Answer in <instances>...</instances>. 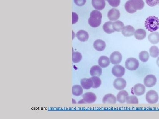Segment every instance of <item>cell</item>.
Listing matches in <instances>:
<instances>
[{"label": "cell", "instance_id": "6da1fadb", "mask_svg": "<svg viewBox=\"0 0 159 119\" xmlns=\"http://www.w3.org/2000/svg\"><path fill=\"white\" fill-rule=\"evenodd\" d=\"M102 19L101 12L97 10H94L90 13V17L88 20V24L91 27H98L101 24Z\"/></svg>", "mask_w": 159, "mask_h": 119}, {"label": "cell", "instance_id": "7a4b0ae2", "mask_svg": "<svg viewBox=\"0 0 159 119\" xmlns=\"http://www.w3.org/2000/svg\"><path fill=\"white\" fill-rule=\"evenodd\" d=\"M146 29L150 32L156 31L159 29V19L155 16L148 17L145 21Z\"/></svg>", "mask_w": 159, "mask_h": 119}, {"label": "cell", "instance_id": "3957f363", "mask_svg": "<svg viewBox=\"0 0 159 119\" xmlns=\"http://www.w3.org/2000/svg\"><path fill=\"white\" fill-rule=\"evenodd\" d=\"M139 60L135 58H128L125 62V67L130 71H135L139 68Z\"/></svg>", "mask_w": 159, "mask_h": 119}, {"label": "cell", "instance_id": "277c9868", "mask_svg": "<svg viewBox=\"0 0 159 119\" xmlns=\"http://www.w3.org/2000/svg\"><path fill=\"white\" fill-rule=\"evenodd\" d=\"M159 95L157 92L154 90H150L146 94V100L150 104H155L159 100Z\"/></svg>", "mask_w": 159, "mask_h": 119}, {"label": "cell", "instance_id": "5b68a950", "mask_svg": "<svg viewBox=\"0 0 159 119\" xmlns=\"http://www.w3.org/2000/svg\"><path fill=\"white\" fill-rule=\"evenodd\" d=\"M83 99L78 102L79 104L80 103H88L91 104L95 103L97 99L96 95L94 93L89 92L85 93L83 95Z\"/></svg>", "mask_w": 159, "mask_h": 119}, {"label": "cell", "instance_id": "8992f818", "mask_svg": "<svg viewBox=\"0 0 159 119\" xmlns=\"http://www.w3.org/2000/svg\"><path fill=\"white\" fill-rule=\"evenodd\" d=\"M107 16L108 19L111 21H115L120 18V11L116 8H113L108 11Z\"/></svg>", "mask_w": 159, "mask_h": 119}, {"label": "cell", "instance_id": "52a82bcc", "mask_svg": "<svg viewBox=\"0 0 159 119\" xmlns=\"http://www.w3.org/2000/svg\"><path fill=\"white\" fill-rule=\"evenodd\" d=\"M125 67L118 64L115 65L112 68V74L117 78L122 77L125 74Z\"/></svg>", "mask_w": 159, "mask_h": 119}, {"label": "cell", "instance_id": "ba28073f", "mask_svg": "<svg viewBox=\"0 0 159 119\" xmlns=\"http://www.w3.org/2000/svg\"><path fill=\"white\" fill-rule=\"evenodd\" d=\"M157 82V79L154 75H147L144 79V85L146 87H153L156 85Z\"/></svg>", "mask_w": 159, "mask_h": 119}, {"label": "cell", "instance_id": "9c48e42d", "mask_svg": "<svg viewBox=\"0 0 159 119\" xmlns=\"http://www.w3.org/2000/svg\"><path fill=\"white\" fill-rule=\"evenodd\" d=\"M110 60L111 63L115 65L121 63L122 60V55L119 51H115L111 53L110 56Z\"/></svg>", "mask_w": 159, "mask_h": 119}, {"label": "cell", "instance_id": "30bf717a", "mask_svg": "<svg viewBox=\"0 0 159 119\" xmlns=\"http://www.w3.org/2000/svg\"><path fill=\"white\" fill-rule=\"evenodd\" d=\"M113 85L117 90H123L127 86V82L125 79L120 77L115 79Z\"/></svg>", "mask_w": 159, "mask_h": 119}, {"label": "cell", "instance_id": "8fae6325", "mask_svg": "<svg viewBox=\"0 0 159 119\" xmlns=\"http://www.w3.org/2000/svg\"><path fill=\"white\" fill-rule=\"evenodd\" d=\"M132 90L135 95L141 96L145 94L146 89L144 85L141 83H138L134 86Z\"/></svg>", "mask_w": 159, "mask_h": 119}, {"label": "cell", "instance_id": "7c38bea8", "mask_svg": "<svg viewBox=\"0 0 159 119\" xmlns=\"http://www.w3.org/2000/svg\"><path fill=\"white\" fill-rule=\"evenodd\" d=\"M92 6L97 10H102L105 8L106 3L105 0H91Z\"/></svg>", "mask_w": 159, "mask_h": 119}, {"label": "cell", "instance_id": "4fadbf2b", "mask_svg": "<svg viewBox=\"0 0 159 119\" xmlns=\"http://www.w3.org/2000/svg\"><path fill=\"white\" fill-rule=\"evenodd\" d=\"M135 28L131 25L124 26L122 31V33L125 37H131L134 35Z\"/></svg>", "mask_w": 159, "mask_h": 119}, {"label": "cell", "instance_id": "5bb4252c", "mask_svg": "<svg viewBox=\"0 0 159 119\" xmlns=\"http://www.w3.org/2000/svg\"><path fill=\"white\" fill-rule=\"evenodd\" d=\"M106 45L105 41L101 39H97L93 43V47L97 51H102L105 49Z\"/></svg>", "mask_w": 159, "mask_h": 119}, {"label": "cell", "instance_id": "9a60e30c", "mask_svg": "<svg viewBox=\"0 0 159 119\" xmlns=\"http://www.w3.org/2000/svg\"><path fill=\"white\" fill-rule=\"evenodd\" d=\"M131 5L136 10L142 9L145 6V2L143 0H130Z\"/></svg>", "mask_w": 159, "mask_h": 119}, {"label": "cell", "instance_id": "2e32d148", "mask_svg": "<svg viewBox=\"0 0 159 119\" xmlns=\"http://www.w3.org/2000/svg\"><path fill=\"white\" fill-rule=\"evenodd\" d=\"M129 96V94L126 91H120L117 95V101L119 103L123 104L127 101V97Z\"/></svg>", "mask_w": 159, "mask_h": 119}, {"label": "cell", "instance_id": "e0dca14e", "mask_svg": "<svg viewBox=\"0 0 159 119\" xmlns=\"http://www.w3.org/2000/svg\"><path fill=\"white\" fill-rule=\"evenodd\" d=\"M76 36L79 41H86L89 38V34L85 31L80 30L76 34Z\"/></svg>", "mask_w": 159, "mask_h": 119}, {"label": "cell", "instance_id": "ac0fdd59", "mask_svg": "<svg viewBox=\"0 0 159 119\" xmlns=\"http://www.w3.org/2000/svg\"><path fill=\"white\" fill-rule=\"evenodd\" d=\"M117 102V99L115 95L109 94L105 95L103 99V104H115Z\"/></svg>", "mask_w": 159, "mask_h": 119}, {"label": "cell", "instance_id": "d6986e66", "mask_svg": "<svg viewBox=\"0 0 159 119\" xmlns=\"http://www.w3.org/2000/svg\"><path fill=\"white\" fill-rule=\"evenodd\" d=\"M110 59L107 56H102L99 57L98 64L102 68H106L110 65Z\"/></svg>", "mask_w": 159, "mask_h": 119}, {"label": "cell", "instance_id": "ffe728a7", "mask_svg": "<svg viewBox=\"0 0 159 119\" xmlns=\"http://www.w3.org/2000/svg\"><path fill=\"white\" fill-rule=\"evenodd\" d=\"M80 84L81 87L85 90L90 89L93 86V81L91 79H87V78H83L80 80Z\"/></svg>", "mask_w": 159, "mask_h": 119}, {"label": "cell", "instance_id": "44dd1931", "mask_svg": "<svg viewBox=\"0 0 159 119\" xmlns=\"http://www.w3.org/2000/svg\"><path fill=\"white\" fill-rule=\"evenodd\" d=\"M148 40L151 43L156 44L159 42V33L152 32L148 36Z\"/></svg>", "mask_w": 159, "mask_h": 119}, {"label": "cell", "instance_id": "7402d4cb", "mask_svg": "<svg viewBox=\"0 0 159 119\" xmlns=\"http://www.w3.org/2000/svg\"><path fill=\"white\" fill-rule=\"evenodd\" d=\"M102 73V67L99 65H94L90 69V75L92 76H101Z\"/></svg>", "mask_w": 159, "mask_h": 119}, {"label": "cell", "instance_id": "603a6c76", "mask_svg": "<svg viewBox=\"0 0 159 119\" xmlns=\"http://www.w3.org/2000/svg\"><path fill=\"white\" fill-rule=\"evenodd\" d=\"M134 36L136 39L139 40H142L145 38L146 36V32L144 29H139L135 31Z\"/></svg>", "mask_w": 159, "mask_h": 119}, {"label": "cell", "instance_id": "cb8c5ba5", "mask_svg": "<svg viewBox=\"0 0 159 119\" xmlns=\"http://www.w3.org/2000/svg\"><path fill=\"white\" fill-rule=\"evenodd\" d=\"M113 23L112 21H108L103 24V29L105 33L110 34L115 32V31L113 29Z\"/></svg>", "mask_w": 159, "mask_h": 119}, {"label": "cell", "instance_id": "d4e9b609", "mask_svg": "<svg viewBox=\"0 0 159 119\" xmlns=\"http://www.w3.org/2000/svg\"><path fill=\"white\" fill-rule=\"evenodd\" d=\"M83 93V88L78 85H74L72 87V95L76 96H79L82 95Z\"/></svg>", "mask_w": 159, "mask_h": 119}, {"label": "cell", "instance_id": "484cf974", "mask_svg": "<svg viewBox=\"0 0 159 119\" xmlns=\"http://www.w3.org/2000/svg\"><path fill=\"white\" fill-rule=\"evenodd\" d=\"M124 27V24L121 21L116 20L113 22V28L115 31H121Z\"/></svg>", "mask_w": 159, "mask_h": 119}, {"label": "cell", "instance_id": "4316f807", "mask_svg": "<svg viewBox=\"0 0 159 119\" xmlns=\"http://www.w3.org/2000/svg\"><path fill=\"white\" fill-rule=\"evenodd\" d=\"M82 56L79 52H73L72 53V61L73 63H78L82 60Z\"/></svg>", "mask_w": 159, "mask_h": 119}, {"label": "cell", "instance_id": "83f0119b", "mask_svg": "<svg viewBox=\"0 0 159 119\" xmlns=\"http://www.w3.org/2000/svg\"><path fill=\"white\" fill-rule=\"evenodd\" d=\"M139 58L143 62H146L150 58L149 52L146 51L141 52L139 54Z\"/></svg>", "mask_w": 159, "mask_h": 119}, {"label": "cell", "instance_id": "f1b7e54d", "mask_svg": "<svg viewBox=\"0 0 159 119\" xmlns=\"http://www.w3.org/2000/svg\"><path fill=\"white\" fill-rule=\"evenodd\" d=\"M149 51L150 55L153 58H157L159 56V49L157 46H152Z\"/></svg>", "mask_w": 159, "mask_h": 119}, {"label": "cell", "instance_id": "f546056e", "mask_svg": "<svg viewBox=\"0 0 159 119\" xmlns=\"http://www.w3.org/2000/svg\"><path fill=\"white\" fill-rule=\"evenodd\" d=\"M90 79L93 81V85L92 88H97L100 87L101 84V80L98 76H93L90 78Z\"/></svg>", "mask_w": 159, "mask_h": 119}, {"label": "cell", "instance_id": "4dcf8cb0", "mask_svg": "<svg viewBox=\"0 0 159 119\" xmlns=\"http://www.w3.org/2000/svg\"><path fill=\"white\" fill-rule=\"evenodd\" d=\"M124 7H125L126 11L129 13H136L137 11L132 7L130 0H129L125 4V6H124Z\"/></svg>", "mask_w": 159, "mask_h": 119}, {"label": "cell", "instance_id": "1f68e13d", "mask_svg": "<svg viewBox=\"0 0 159 119\" xmlns=\"http://www.w3.org/2000/svg\"><path fill=\"white\" fill-rule=\"evenodd\" d=\"M127 104H139V100L136 96L134 95L129 96L127 97Z\"/></svg>", "mask_w": 159, "mask_h": 119}, {"label": "cell", "instance_id": "d6a6232c", "mask_svg": "<svg viewBox=\"0 0 159 119\" xmlns=\"http://www.w3.org/2000/svg\"><path fill=\"white\" fill-rule=\"evenodd\" d=\"M107 1L110 5L114 8L119 6L121 2V0H107Z\"/></svg>", "mask_w": 159, "mask_h": 119}, {"label": "cell", "instance_id": "836d02e7", "mask_svg": "<svg viewBox=\"0 0 159 119\" xmlns=\"http://www.w3.org/2000/svg\"><path fill=\"white\" fill-rule=\"evenodd\" d=\"M159 0H146V3L150 7H154L158 4Z\"/></svg>", "mask_w": 159, "mask_h": 119}, {"label": "cell", "instance_id": "e575fe53", "mask_svg": "<svg viewBox=\"0 0 159 119\" xmlns=\"http://www.w3.org/2000/svg\"><path fill=\"white\" fill-rule=\"evenodd\" d=\"M76 5L79 6L84 5L86 3V0H73Z\"/></svg>", "mask_w": 159, "mask_h": 119}, {"label": "cell", "instance_id": "d590c367", "mask_svg": "<svg viewBox=\"0 0 159 119\" xmlns=\"http://www.w3.org/2000/svg\"><path fill=\"white\" fill-rule=\"evenodd\" d=\"M78 16L77 14L74 12L72 13V24H74L78 22Z\"/></svg>", "mask_w": 159, "mask_h": 119}, {"label": "cell", "instance_id": "8d00e7d4", "mask_svg": "<svg viewBox=\"0 0 159 119\" xmlns=\"http://www.w3.org/2000/svg\"><path fill=\"white\" fill-rule=\"evenodd\" d=\"M157 65H158V66L159 67V56L157 58Z\"/></svg>", "mask_w": 159, "mask_h": 119}, {"label": "cell", "instance_id": "74e56055", "mask_svg": "<svg viewBox=\"0 0 159 119\" xmlns=\"http://www.w3.org/2000/svg\"><path fill=\"white\" fill-rule=\"evenodd\" d=\"M158 5H159V3H158Z\"/></svg>", "mask_w": 159, "mask_h": 119}, {"label": "cell", "instance_id": "f35d334b", "mask_svg": "<svg viewBox=\"0 0 159 119\" xmlns=\"http://www.w3.org/2000/svg\"><path fill=\"white\" fill-rule=\"evenodd\" d=\"M105 1H107V0H105Z\"/></svg>", "mask_w": 159, "mask_h": 119}]
</instances>
